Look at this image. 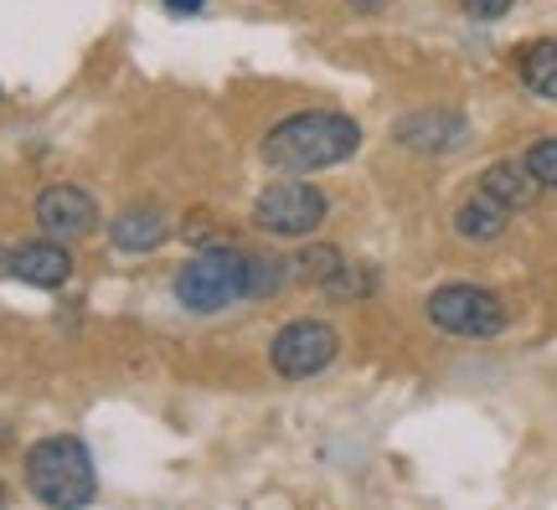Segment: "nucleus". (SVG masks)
Wrapping results in <instances>:
<instances>
[{
  "label": "nucleus",
  "instance_id": "7",
  "mask_svg": "<svg viewBox=\"0 0 557 510\" xmlns=\"http://www.w3.org/2000/svg\"><path fill=\"white\" fill-rule=\"evenodd\" d=\"M393 139L418 156H455L470 145V119L455 109H413L393 124Z\"/></svg>",
  "mask_w": 557,
  "mask_h": 510
},
{
  "label": "nucleus",
  "instance_id": "5",
  "mask_svg": "<svg viewBox=\"0 0 557 510\" xmlns=\"http://www.w3.org/2000/svg\"><path fill=\"white\" fill-rule=\"evenodd\" d=\"M331 201L310 181H269L253 201V227L269 237H310L325 222Z\"/></svg>",
  "mask_w": 557,
  "mask_h": 510
},
{
  "label": "nucleus",
  "instance_id": "11",
  "mask_svg": "<svg viewBox=\"0 0 557 510\" xmlns=\"http://www.w3.org/2000/svg\"><path fill=\"white\" fill-rule=\"evenodd\" d=\"M480 191L496 197L506 212H527V207L542 197V181L532 176L521 160H500V165H491V171L480 176Z\"/></svg>",
  "mask_w": 557,
  "mask_h": 510
},
{
  "label": "nucleus",
  "instance_id": "10",
  "mask_svg": "<svg viewBox=\"0 0 557 510\" xmlns=\"http://www.w3.org/2000/svg\"><path fill=\"white\" fill-rule=\"evenodd\" d=\"M109 237L120 253H156L160 242L171 237V222L160 212L156 201H129L114 222H109Z\"/></svg>",
  "mask_w": 557,
  "mask_h": 510
},
{
  "label": "nucleus",
  "instance_id": "19",
  "mask_svg": "<svg viewBox=\"0 0 557 510\" xmlns=\"http://www.w3.org/2000/svg\"><path fill=\"white\" fill-rule=\"evenodd\" d=\"M0 274H11V248H0Z\"/></svg>",
  "mask_w": 557,
  "mask_h": 510
},
{
  "label": "nucleus",
  "instance_id": "6",
  "mask_svg": "<svg viewBox=\"0 0 557 510\" xmlns=\"http://www.w3.org/2000/svg\"><path fill=\"white\" fill-rule=\"evenodd\" d=\"M341 351L336 325L325 320H289L284 331L269 340V366L289 382H305V376H320Z\"/></svg>",
  "mask_w": 557,
  "mask_h": 510
},
{
  "label": "nucleus",
  "instance_id": "8",
  "mask_svg": "<svg viewBox=\"0 0 557 510\" xmlns=\"http://www.w3.org/2000/svg\"><path fill=\"white\" fill-rule=\"evenodd\" d=\"M37 222L47 237H88L99 227V201L88 197L83 186H47L37 197Z\"/></svg>",
  "mask_w": 557,
  "mask_h": 510
},
{
  "label": "nucleus",
  "instance_id": "16",
  "mask_svg": "<svg viewBox=\"0 0 557 510\" xmlns=\"http://www.w3.org/2000/svg\"><path fill=\"white\" fill-rule=\"evenodd\" d=\"M521 165H527V171L542 181V191H557V135L537 139V145L521 156Z\"/></svg>",
  "mask_w": 557,
  "mask_h": 510
},
{
  "label": "nucleus",
  "instance_id": "20",
  "mask_svg": "<svg viewBox=\"0 0 557 510\" xmlns=\"http://www.w3.org/2000/svg\"><path fill=\"white\" fill-rule=\"evenodd\" d=\"M0 506H5V485H0Z\"/></svg>",
  "mask_w": 557,
  "mask_h": 510
},
{
  "label": "nucleus",
  "instance_id": "15",
  "mask_svg": "<svg viewBox=\"0 0 557 510\" xmlns=\"http://www.w3.org/2000/svg\"><path fill=\"white\" fill-rule=\"evenodd\" d=\"M341 263H346V258H341V248H331V242H310V248L295 258V274L310 278V284H325Z\"/></svg>",
  "mask_w": 557,
  "mask_h": 510
},
{
  "label": "nucleus",
  "instance_id": "3",
  "mask_svg": "<svg viewBox=\"0 0 557 510\" xmlns=\"http://www.w3.org/2000/svg\"><path fill=\"white\" fill-rule=\"evenodd\" d=\"M26 490L32 500L52 510H78L99 495V474H94V453L73 433H52L26 449Z\"/></svg>",
  "mask_w": 557,
  "mask_h": 510
},
{
  "label": "nucleus",
  "instance_id": "13",
  "mask_svg": "<svg viewBox=\"0 0 557 510\" xmlns=\"http://www.w3.org/2000/svg\"><path fill=\"white\" fill-rule=\"evenodd\" d=\"M517 73L527 83V94L557 103V41L542 37V41H527L517 52Z\"/></svg>",
  "mask_w": 557,
  "mask_h": 510
},
{
  "label": "nucleus",
  "instance_id": "12",
  "mask_svg": "<svg viewBox=\"0 0 557 510\" xmlns=\"http://www.w3.org/2000/svg\"><path fill=\"white\" fill-rule=\"evenodd\" d=\"M506 207H500L496 197H485V191H475L470 201H459L455 212V233L465 237V242H496L500 233H506Z\"/></svg>",
  "mask_w": 557,
  "mask_h": 510
},
{
  "label": "nucleus",
  "instance_id": "1",
  "mask_svg": "<svg viewBox=\"0 0 557 510\" xmlns=\"http://www.w3.org/2000/svg\"><path fill=\"white\" fill-rule=\"evenodd\" d=\"M361 150V124L336 109H305V114L278 119L263 135V160L274 171L305 176V171H331L341 160H351Z\"/></svg>",
  "mask_w": 557,
  "mask_h": 510
},
{
  "label": "nucleus",
  "instance_id": "9",
  "mask_svg": "<svg viewBox=\"0 0 557 510\" xmlns=\"http://www.w3.org/2000/svg\"><path fill=\"white\" fill-rule=\"evenodd\" d=\"M11 278L32 284V289H62L73 278V253L62 248V237H37L11 248Z\"/></svg>",
  "mask_w": 557,
  "mask_h": 510
},
{
  "label": "nucleus",
  "instance_id": "14",
  "mask_svg": "<svg viewBox=\"0 0 557 510\" xmlns=\"http://www.w3.org/2000/svg\"><path fill=\"white\" fill-rule=\"evenodd\" d=\"M320 289H325L331 299H367L372 289H377V274H372L367 263H341V269L325 278Z\"/></svg>",
  "mask_w": 557,
  "mask_h": 510
},
{
  "label": "nucleus",
  "instance_id": "2",
  "mask_svg": "<svg viewBox=\"0 0 557 510\" xmlns=\"http://www.w3.org/2000/svg\"><path fill=\"white\" fill-rule=\"evenodd\" d=\"M171 295L181 310L191 314H218L238 299H253V248L238 242H207L186 258L171 278Z\"/></svg>",
  "mask_w": 557,
  "mask_h": 510
},
{
  "label": "nucleus",
  "instance_id": "17",
  "mask_svg": "<svg viewBox=\"0 0 557 510\" xmlns=\"http://www.w3.org/2000/svg\"><path fill=\"white\" fill-rule=\"evenodd\" d=\"M511 11V0H465V16L470 21H500Z\"/></svg>",
  "mask_w": 557,
  "mask_h": 510
},
{
  "label": "nucleus",
  "instance_id": "4",
  "mask_svg": "<svg viewBox=\"0 0 557 510\" xmlns=\"http://www.w3.org/2000/svg\"><path fill=\"white\" fill-rule=\"evenodd\" d=\"M423 314H429L434 331L470 335V340H485V335L506 331V304H500V295L480 289V284H438L434 295L423 299Z\"/></svg>",
  "mask_w": 557,
  "mask_h": 510
},
{
  "label": "nucleus",
  "instance_id": "18",
  "mask_svg": "<svg viewBox=\"0 0 557 510\" xmlns=\"http://www.w3.org/2000/svg\"><path fill=\"white\" fill-rule=\"evenodd\" d=\"M160 5H165L171 16H197V11L207 5V0H160Z\"/></svg>",
  "mask_w": 557,
  "mask_h": 510
}]
</instances>
